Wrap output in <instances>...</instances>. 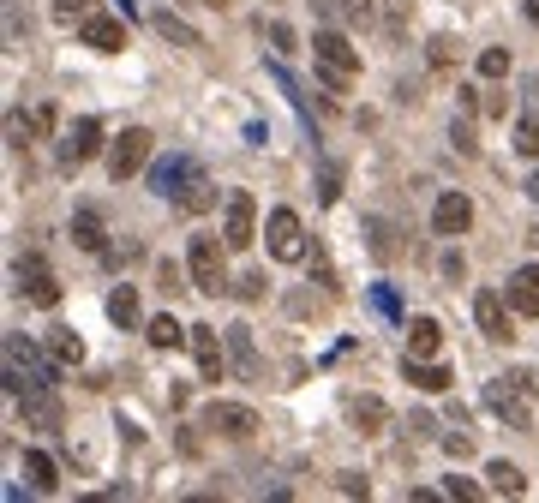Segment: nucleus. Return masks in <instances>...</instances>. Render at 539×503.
I'll return each mask as SVG.
<instances>
[{"label": "nucleus", "mask_w": 539, "mask_h": 503, "mask_svg": "<svg viewBox=\"0 0 539 503\" xmlns=\"http://www.w3.org/2000/svg\"><path fill=\"white\" fill-rule=\"evenodd\" d=\"M510 306H516V318H539V264H522L510 276Z\"/></svg>", "instance_id": "f3484780"}, {"label": "nucleus", "mask_w": 539, "mask_h": 503, "mask_svg": "<svg viewBox=\"0 0 539 503\" xmlns=\"http://www.w3.org/2000/svg\"><path fill=\"white\" fill-rule=\"evenodd\" d=\"M402 378H408V384H414V390H432V396H438V390H450V384H456V378H450V372H444V366H432V360H402Z\"/></svg>", "instance_id": "aec40b11"}, {"label": "nucleus", "mask_w": 539, "mask_h": 503, "mask_svg": "<svg viewBox=\"0 0 539 503\" xmlns=\"http://www.w3.org/2000/svg\"><path fill=\"white\" fill-rule=\"evenodd\" d=\"M186 270H192L198 294H222V288H228V270H222V246H216V234H198V240H192Z\"/></svg>", "instance_id": "39448f33"}, {"label": "nucleus", "mask_w": 539, "mask_h": 503, "mask_svg": "<svg viewBox=\"0 0 539 503\" xmlns=\"http://www.w3.org/2000/svg\"><path fill=\"white\" fill-rule=\"evenodd\" d=\"M12 276H18V294H24L30 306H60V282H54V270H48L36 252H30V258H18V270H12Z\"/></svg>", "instance_id": "1a4fd4ad"}, {"label": "nucleus", "mask_w": 539, "mask_h": 503, "mask_svg": "<svg viewBox=\"0 0 539 503\" xmlns=\"http://www.w3.org/2000/svg\"><path fill=\"white\" fill-rule=\"evenodd\" d=\"M510 72V48H486L480 54V78H504Z\"/></svg>", "instance_id": "2f4dec72"}, {"label": "nucleus", "mask_w": 539, "mask_h": 503, "mask_svg": "<svg viewBox=\"0 0 539 503\" xmlns=\"http://www.w3.org/2000/svg\"><path fill=\"white\" fill-rule=\"evenodd\" d=\"M444 276H450V282H462V276H468V264H462V252H450V258H444Z\"/></svg>", "instance_id": "a18cd8bd"}, {"label": "nucleus", "mask_w": 539, "mask_h": 503, "mask_svg": "<svg viewBox=\"0 0 539 503\" xmlns=\"http://www.w3.org/2000/svg\"><path fill=\"white\" fill-rule=\"evenodd\" d=\"M150 150H156V138H150L144 126H126V132L108 144V174H114V186H120V180H132V174L150 162Z\"/></svg>", "instance_id": "7ed1b4c3"}, {"label": "nucleus", "mask_w": 539, "mask_h": 503, "mask_svg": "<svg viewBox=\"0 0 539 503\" xmlns=\"http://www.w3.org/2000/svg\"><path fill=\"white\" fill-rule=\"evenodd\" d=\"M48 354H54L60 366H78V360H84V342H78L72 330H48Z\"/></svg>", "instance_id": "cd10ccee"}, {"label": "nucleus", "mask_w": 539, "mask_h": 503, "mask_svg": "<svg viewBox=\"0 0 539 503\" xmlns=\"http://www.w3.org/2000/svg\"><path fill=\"white\" fill-rule=\"evenodd\" d=\"M222 240L228 246H252L258 240V204H252V192H228V204H222Z\"/></svg>", "instance_id": "6e6552de"}, {"label": "nucleus", "mask_w": 539, "mask_h": 503, "mask_svg": "<svg viewBox=\"0 0 539 503\" xmlns=\"http://www.w3.org/2000/svg\"><path fill=\"white\" fill-rule=\"evenodd\" d=\"M426 60H432L438 72H444V66L456 60V42H450V36H432V54H426Z\"/></svg>", "instance_id": "f704fd0d"}, {"label": "nucleus", "mask_w": 539, "mask_h": 503, "mask_svg": "<svg viewBox=\"0 0 539 503\" xmlns=\"http://www.w3.org/2000/svg\"><path fill=\"white\" fill-rule=\"evenodd\" d=\"M486 492H498V498H522V492H528V480H522V468L492 462V468H486Z\"/></svg>", "instance_id": "5701e85b"}, {"label": "nucleus", "mask_w": 539, "mask_h": 503, "mask_svg": "<svg viewBox=\"0 0 539 503\" xmlns=\"http://www.w3.org/2000/svg\"><path fill=\"white\" fill-rule=\"evenodd\" d=\"M528 192H534V198H539V168H534V180H528Z\"/></svg>", "instance_id": "09e8293b"}, {"label": "nucleus", "mask_w": 539, "mask_h": 503, "mask_svg": "<svg viewBox=\"0 0 539 503\" xmlns=\"http://www.w3.org/2000/svg\"><path fill=\"white\" fill-rule=\"evenodd\" d=\"M270 48H276V54H294V30H288V24H270Z\"/></svg>", "instance_id": "58836bf2"}, {"label": "nucleus", "mask_w": 539, "mask_h": 503, "mask_svg": "<svg viewBox=\"0 0 539 503\" xmlns=\"http://www.w3.org/2000/svg\"><path fill=\"white\" fill-rule=\"evenodd\" d=\"M444 348V324L438 318H408V360H432Z\"/></svg>", "instance_id": "a211bd4d"}, {"label": "nucleus", "mask_w": 539, "mask_h": 503, "mask_svg": "<svg viewBox=\"0 0 539 503\" xmlns=\"http://www.w3.org/2000/svg\"><path fill=\"white\" fill-rule=\"evenodd\" d=\"M198 174H204V168H198V156L174 150V156L150 162V192H156V198H168V204H180V198H186V186H192Z\"/></svg>", "instance_id": "f03ea898"}, {"label": "nucleus", "mask_w": 539, "mask_h": 503, "mask_svg": "<svg viewBox=\"0 0 539 503\" xmlns=\"http://www.w3.org/2000/svg\"><path fill=\"white\" fill-rule=\"evenodd\" d=\"M318 198H324V204L342 198V168H336V162H324V174H318Z\"/></svg>", "instance_id": "473e14b6"}, {"label": "nucleus", "mask_w": 539, "mask_h": 503, "mask_svg": "<svg viewBox=\"0 0 539 503\" xmlns=\"http://www.w3.org/2000/svg\"><path fill=\"white\" fill-rule=\"evenodd\" d=\"M336 492H342V498H366L372 486H366V480H354V474H342V480H336Z\"/></svg>", "instance_id": "79ce46f5"}, {"label": "nucleus", "mask_w": 539, "mask_h": 503, "mask_svg": "<svg viewBox=\"0 0 539 503\" xmlns=\"http://www.w3.org/2000/svg\"><path fill=\"white\" fill-rule=\"evenodd\" d=\"M210 204H216V192H210V180H204V174H198V180H192V186H186V198H180V210H186V216H204V210H210Z\"/></svg>", "instance_id": "c756f323"}, {"label": "nucleus", "mask_w": 539, "mask_h": 503, "mask_svg": "<svg viewBox=\"0 0 539 503\" xmlns=\"http://www.w3.org/2000/svg\"><path fill=\"white\" fill-rule=\"evenodd\" d=\"M312 66L324 72L330 90H348V84L360 78V48H354L342 30H318V36H312Z\"/></svg>", "instance_id": "f257e3e1"}, {"label": "nucleus", "mask_w": 539, "mask_h": 503, "mask_svg": "<svg viewBox=\"0 0 539 503\" xmlns=\"http://www.w3.org/2000/svg\"><path fill=\"white\" fill-rule=\"evenodd\" d=\"M24 480H30V492H54V486H60V474H54V456H42V450H24Z\"/></svg>", "instance_id": "4be33fe9"}, {"label": "nucleus", "mask_w": 539, "mask_h": 503, "mask_svg": "<svg viewBox=\"0 0 539 503\" xmlns=\"http://www.w3.org/2000/svg\"><path fill=\"white\" fill-rule=\"evenodd\" d=\"M522 96H528V114L516 126V156H539V78H522Z\"/></svg>", "instance_id": "dca6fc26"}, {"label": "nucleus", "mask_w": 539, "mask_h": 503, "mask_svg": "<svg viewBox=\"0 0 539 503\" xmlns=\"http://www.w3.org/2000/svg\"><path fill=\"white\" fill-rule=\"evenodd\" d=\"M264 246H270V258L300 264V258H306V228H300V216H294V210H270V222H264Z\"/></svg>", "instance_id": "20e7f679"}, {"label": "nucleus", "mask_w": 539, "mask_h": 503, "mask_svg": "<svg viewBox=\"0 0 539 503\" xmlns=\"http://www.w3.org/2000/svg\"><path fill=\"white\" fill-rule=\"evenodd\" d=\"M474 318H480V330L492 342H516V306H504L498 294H480L474 300Z\"/></svg>", "instance_id": "ddd939ff"}, {"label": "nucleus", "mask_w": 539, "mask_h": 503, "mask_svg": "<svg viewBox=\"0 0 539 503\" xmlns=\"http://www.w3.org/2000/svg\"><path fill=\"white\" fill-rule=\"evenodd\" d=\"M108 318H114L120 330H132V324H138V288H114V294H108Z\"/></svg>", "instance_id": "a878e982"}, {"label": "nucleus", "mask_w": 539, "mask_h": 503, "mask_svg": "<svg viewBox=\"0 0 539 503\" xmlns=\"http://www.w3.org/2000/svg\"><path fill=\"white\" fill-rule=\"evenodd\" d=\"M348 414H354V426H360V432H384V426H390V408H384L378 396H360Z\"/></svg>", "instance_id": "393cba45"}, {"label": "nucleus", "mask_w": 539, "mask_h": 503, "mask_svg": "<svg viewBox=\"0 0 539 503\" xmlns=\"http://www.w3.org/2000/svg\"><path fill=\"white\" fill-rule=\"evenodd\" d=\"M54 18L72 24V18H90V12H84V0H54Z\"/></svg>", "instance_id": "ea45409f"}, {"label": "nucleus", "mask_w": 539, "mask_h": 503, "mask_svg": "<svg viewBox=\"0 0 539 503\" xmlns=\"http://www.w3.org/2000/svg\"><path fill=\"white\" fill-rule=\"evenodd\" d=\"M186 336H192V330H180L168 312H162V318H150V348H180Z\"/></svg>", "instance_id": "c85d7f7f"}, {"label": "nucleus", "mask_w": 539, "mask_h": 503, "mask_svg": "<svg viewBox=\"0 0 539 503\" xmlns=\"http://www.w3.org/2000/svg\"><path fill=\"white\" fill-rule=\"evenodd\" d=\"M432 228H438L444 240H456V234H468V228H474V204H468L462 192H444V198L432 204Z\"/></svg>", "instance_id": "f8f14e48"}, {"label": "nucleus", "mask_w": 539, "mask_h": 503, "mask_svg": "<svg viewBox=\"0 0 539 503\" xmlns=\"http://www.w3.org/2000/svg\"><path fill=\"white\" fill-rule=\"evenodd\" d=\"M450 138H456V150H462V156H474V150H480V144H474V108H462V114L450 120Z\"/></svg>", "instance_id": "7c9ffc66"}, {"label": "nucleus", "mask_w": 539, "mask_h": 503, "mask_svg": "<svg viewBox=\"0 0 539 503\" xmlns=\"http://www.w3.org/2000/svg\"><path fill=\"white\" fill-rule=\"evenodd\" d=\"M72 246H84V252H102L108 246V228H102L96 210H72Z\"/></svg>", "instance_id": "6ab92c4d"}, {"label": "nucleus", "mask_w": 539, "mask_h": 503, "mask_svg": "<svg viewBox=\"0 0 539 503\" xmlns=\"http://www.w3.org/2000/svg\"><path fill=\"white\" fill-rule=\"evenodd\" d=\"M486 408H492V414H498V420H504L510 432H528V426H534V402H528V396H522V390H516L510 378L486 384Z\"/></svg>", "instance_id": "0eeeda50"}, {"label": "nucleus", "mask_w": 539, "mask_h": 503, "mask_svg": "<svg viewBox=\"0 0 539 503\" xmlns=\"http://www.w3.org/2000/svg\"><path fill=\"white\" fill-rule=\"evenodd\" d=\"M54 120H60V114H54V102H42V108H36V120H30V126H36V132H54Z\"/></svg>", "instance_id": "37998d69"}, {"label": "nucleus", "mask_w": 539, "mask_h": 503, "mask_svg": "<svg viewBox=\"0 0 539 503\" xmlns=\"http://www.w3.org/2000/svg\"><path fill=\"white\" fill-rule=\"evenodd\" d=\"M366 252L384 264V258H396V240H390V222H378V216H366Z\"/></svg>", "instance_id": "bb28decb"}, {"label": "nucleus", "mask_w": 539, "mask_h": 503, "mask_svg": "<svg viewBox=\"0 0 539 503\" xmlns=\"http://www.w3.org/2000/svg\"><path fill=\"white\" fill-rule=\"evenodd\" d=\"M24 420L42 426V432H54V426H60V402H54V390H30V396H24Z\"/></svg>", "instance_id": "412c9836"}, {"label": "nucleus", "mask_w": 539, "mask_h": 503, "mask_svg": "<svg viewBox=\"0 0 539 503\" xmlns=\"http://www.w3.org/2000/svg\"><path fill=\"white\" fill-rule=\"evenodd\" d=\"M186 6H222V0H186Z\"/></svg>", "instance_id": "8fccbe9b"}, {"label": "nucleus", "mask_w": 539, "mask_h": 503, "mask_svg": "<svg viewBox=\"0 0 539 503\" xmlns=\"http://www.w3.org/2000/svg\"><path fill=\"white\" fill-rule=\"evenodd\" d=\"M444 450H450V456H456V462H462V456H468V450H474V444H468V438H462V432H450V438H444Z\"/></svg>", "instance_id": "49530a36"}, {"label": "nucleus", "mask_w": 539, "mask_h": 503, "mask_svg": "<svg viewBox=\"0 0 539 503\" xmlns=\"http://www.w3.org/2000/svg\"><path fill=\"white\" fill-rule=\"evenodd\" d=\"M30 132H36V126H24V114H6V138H12V144H24Z\"/></svg>", "instance_id": "a19ab883"}, {"label": "nucleus", "mask_w": 539, "mask_h": 503, "mask_svg": "<svg viewBox=\"0 0 539 503\" xmlns=\"http://www.w3.org/2000/svg\"><path fill=\"white\" fill-rule=\"evenodd\" d=\"M156 288L174 300V294H180V264H156Z\"/></svg>", "instance_id": "c9c22d12"}, {"label": "nucleus", "mask_w": 539, "mask_h": 503, "mask_svg": "<svg viewBox=\"0 0 539 503\" xmlns=\"http://www.w3.org/2000/svg\"><path fill=\"white\" fill-rule=\"evenodd\" d=\"M150 24H156V30H162L168 42H180V48H204V36H198L192 24H180L174 12H150Z\"/></svg>", "instance_id": "b1692460"}, {"label": "nucleus", "mask_w": 539, "mask_h": 503, "mask_svg": "<svg viewBox=\"0 0 539 503\" xmlns=\"http://www.w3.org/2000/svg\"><path fill=\"white\" fill-rule=\"evenodd\" d=\"M522 18H528V24H539V0H522Z\"/></svg>", "instance_id": "de8ad7c7"}, {"label": "nucleus", "mask_w": 539, "mask_h": 503, "mask_svg": "<svg viewBox=\"0 0 539 503\" xmlns=\"http://www.w3.org/2000/svg\"><path fill=\"white\" fill-rule=\"evenodd\" d=\"M78 42H84V48L114 54V48H126V24H120V18H108V12H90V18H78Z\"/></svg>", "instance_id": "9b49d317"}, {"label": "nucleus", "mask_w": 539, "mask_h": 503, "mask_svg": "<svg viewBox=\"0 0 539 503\" xmlns=\"http://www.w3.org/2000/svg\"><path fill=\"white\" fill-rule=\"evenodd\" d=\"M444 492H450V498H462V503L480 498V486H474V480H462V474H450V480H444Z\"/></svg>", "instance_id": "e433bc0d"}, {"label": "nucleus", "mask_w": 539, "mask_h": 503, "mask_svg": "<svg viewBox=\"0 0 539 503\" xmlns=\"http://www.w3.org/2000/svg\"><path fill=\"white\" fill-rule=\"evenodd\" d=\"M504 378H510V384H516L528 402H539V378H534V372H504Z\"/></svg>", "instance_id": "4c0bfd02"}, {"label": "nucleus", "mask_w": 539, "mask_h": 503, "mask_svg": "<svg viewBox=\"0 0 539 503\" xmlns=\"http://www.w3.org/2000/svg\"><path fill=\"white\" fill-rule=\"evenodd\" d=\"M222 342H228V336H222ZM222 342H216V330H210V324H192V336H186V348L198 354L204 384H216V378H222Z\"/></svg>", "instance_id": "4468645a"}, {"label": "nucleus", "mask_w": 539, "mask_h": 503, "mask_svg": "<svg viewBox=\"0 0 539 503\" xmlns=\"http://www.w3.org/2000/svg\"><path fill=\"white\" fill-rule=\"evenodd\" d=\"M222 336H228V360H234V372H240V378H258V372H264V360H258L252 330H246V324H228Z\"/></svg>", "instance_id": "2eb2a0df"}, {"label": "nucleus", "mask_w": 539, "mask_h": 503, "mask_svg": "<svg viewBox=\"0 0 539 503\" xmlns=\"http://www.w3.org/2000/svg\"><path fill=\"white\" fill-rule=\"evenodd\" d=\"M96 150H102V120L84 114V120H72V132H66V144H60V168H78V162H90Z\"/></svg>", "instance_id": "9d476101"}, {"label": "nucleus", "mask_w": 539, "mask_h": 503, "mask_svg": "<svg viewBox=\"0 0 539 503\" xmlns=\"http://www.w3.org/2000/svg\"><path fill=\"white\" fill-rule=\"evenodd\" d=\"M234 294H240V300H258V294H264V276H240V288H234Z\"/></svg>", "instance_id": "c03bdc74"}, {"label": "nucleus", "mask_w": 539, "mask_h": 503, "mask_svg": "<svg viewBox=\"0 0 539 503\" xmlns=\"http://www.w3.org/2000/svg\"><path fill=\"white\" fill-rule=\"evenodd\" d=\"M372 306H378L384 318H402V300H396V288H390V282H378V288H372Z\"/></svg>", "instance_id": "72a5a7b5"}, {"label": "nucleus", "mask_w": 539, "mask_h": 503, "mask_svg": "<svg viewBox=\"0 0 539 503\" xmlns=\"http://www.w3.org/2000/svg\"><path fill=\"white\" fill-rule=\"evenodd\" d=\"M204 432L246 444V438H258V414H252L246 402H210V408H204Z\"/></svg>", "instance_id": "423d86ee"}]
</instances>
